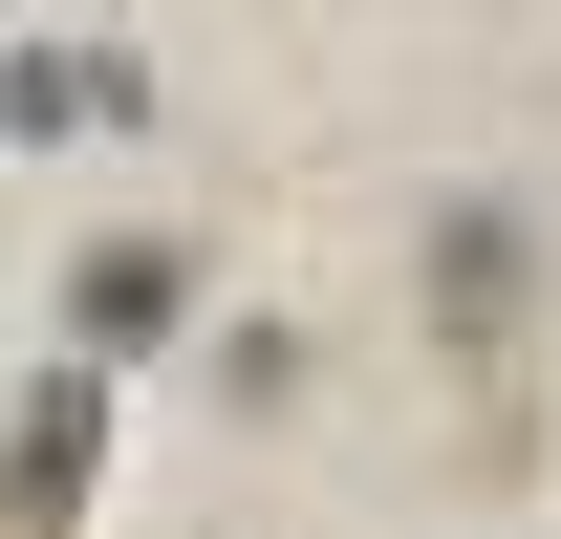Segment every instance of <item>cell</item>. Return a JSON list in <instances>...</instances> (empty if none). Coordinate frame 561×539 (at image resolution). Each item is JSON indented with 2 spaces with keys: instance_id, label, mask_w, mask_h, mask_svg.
Returning <instances> with one entry per match:
<instances>
[{
  "instance_id": "2",
  "label": "cell",
  "mask_w": 561,
  "mask_h": 539,
  "mask_svg": "<svg viewBox=\"0 0 561 539\" xmlns=\"http://www.w3.org/2000/svg\"><path fill=\"white\" fill-rule=\"evenodd\" d=\"M87 474H108V367H44V410L0 432V518H22V539L87 518Z\"/></svg>"
},
{
  "instance_id": "1",
  "label": "cell",
  "mask_w": 561,
  "mask_h": 539,
  "mask_svg": "<svg viewBox=\"0 0 561 539\" xmlns=\"http://www.w3.org/2000/svg\"><path fill=\"white\" fill-rule=\"evenodd\" d=\"M518 302H540L518 216H496V195H454V216H432V345H454V367H496V345H518Z\"/></svg>"
},
{
  "instance_id": "3",
  "label": "cell",
  "mask_w": 561,
  "mask_h": 539,
  "mask_svg": "<svg viewBox=\"0 0 561 539\" xmlns=\"http://www.w3.org/2000/svg\"><path fill=\"white\" fill-rule=\"evenodd\" d=\"M66 324H87V367H130V345H173V324H195V238H87Z\"/></svg>"
}]
</instances>
